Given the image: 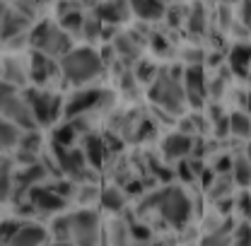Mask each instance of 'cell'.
Instances as JSON below:
<instances>
[{"mask_svg": "<svg viewBox=\"0 0 251 246\" xmlns=\"http://www.w3.org/2000/svg\"><path fill=\"white\" fill-rule=\"evenodd\" d=\"M244 154H247V157L251 159V138L247 140V145H244Z\"/></svg>", "mask_w": 251, "mask_h": 246, "instance_id": "37", "label": "cell"}, {"mask_svg": "<svg viewBox=\"0 0 251 246\" xmlns=\"http://www.w3.org/2000/svg\"><path fill=\"white\" fill-rule=\"evenodd\" d=\"M215 2H218V5H229V7H237L242 0H215Z\"/></svg>", "mask_w": 251, "mask_h": 246, "instance_id": "36", "label": "cell"}, {"mask_svg": "<svg viewBox=\"0 0 251 246\" xmlns=\"http://www.w3.org/2000/svg\"><path fill=\"white\" fill-rule=\"evenodd\" d=\"M237 7H239V20H242L251 31V0H242Z\"/></svg>", "mask_w": 251, "mask_h": 246, "instance_id": "35", "label": "cell"}, {"mask_svg": "<svg viewBox=\"0 0 251 246\" xmlns=\"http://www.w3.org/2000/svg\"><path fill=\"white\" fill-rule=\"evenodd\" d=\"M247 111L251 114V87L247 90Z\"/></svg>", "mask_w": 251, "mask_h": 246, "instance_id": "38", "label": "cell"}, {"mask_svg": "<svg viewBox=\"0 0 251 246\" xmlns=\"http://www.w3.org/2000/svg\"><path fill=\"white\" fill-rule=\"evenodd\" d=\"M184 92L191 111L208 106V70L205 65H184Z\"/></svg>", "mask_w": 251, "mask_h": 246, "instance_id": "7", "label": "cell"}, {"mask_svg": "<svg viewBox=\"0 0 251 246\" xmlns=\"http://www.w3.org/2000/svg\"><path fill=\"white\" fill-rule=\"evenodd\" d=\"M80 148H82V152L87 157V162L92 164V169H101L104 162L111 157V154H109V145H106V138H104V133H99V130L85 133V135L80 138Z\"/></svg>", "mask_w": 251, "mask_h": 246, "instance_id": "17", "label": "cell"}, {"mask_svg": "<svg viewBox=\"0 0 251 246\" xmlns=\"http://www.w3.org/2000/svg\"><path fill=\"white\" fill-rule=\"evenodd\" d=\"M229 138H251V114L247 109H229Z\"/></svg>", "mask_w": 251, "mask_h": 246, "instance_id": "23", "label": "cell"}, {"mask_svg": "<svg viewBox=\"0 0 251 246\" xmlns=\"http://www.w3.org/2000/svg\"><path fill=\"white\" fill-rule=\"evenodd\" d=\"M148 101L174 116H184L188 111L186 92H184V65H162L157 77L145 87Z\"/></svg>", "mask_w": 251, "mask_h": 246, "instance_id": "2", "label": "cell"}, {"mask_svg": "<svg viewBox=\"0 0 251 246\" xmlns=\"http://www.w3.org/2000/svg\"><path fill=\"white\" fill-rule=\"evenodd\" d=\"M31 51H22V53H12L5 51L2 56V82L12 85L17 90H27L31 87Z\"/></svg>", "mask_w": 251, "mask_h": 246, "instance_id": "9", "label": "cell"}, {"mask_svg": "<svg viewBox=\"0 0 251 246\" xmlns=\"http://www.w3.org/2000/svg\"><path fill=\"white\" fill-rule=\"evenodd\" d=\"M31 85L34 87H49V90H56L58 82L65 85L63 80V70H61V61L58 58H51L41 51H31Z\"/></svg>", "mask_w": 251, "mask_h": 246, "instance_id": "8", "label": "cell"}, {"mask_svg": "<svg viewBox=\"0 0 251 246\" xmlns=\"http://www.w3.org/2000/svg\"><path fill=\"white\" fill-rule=\"evenodd\" d=\"M159 68H162V65H159L155 58H150V56H143L140 61L133 65V73H135L138 82L143 85V90H145V87H148V85H150V82H152V80L157 77Z\"/></svg>", "mask_w": 251, "mask_h": 246, "instance_id": "28", "label": "cell"}, {"mask_svg": "<svg viewBox=\"0 0 251 246\" xmlns=\"http://www.w3.org/2000/svg\"><path fill=\"white\" fill-rule=\"evenodd\" d=\"M29 39L31 51H41V53H46L51 58H58V61L75 49V36L63 29L58 25V20H49V17L36 20L31 25Z\"/></svg>", "mask_w": 251, "mask_h": 246, "instance_id": "4", "label": "cell"}, {"mask_svg": "<svg viewBox=\"0 0 251 246\" xmlns=\"http://www.w3.org/2000/svg\"><path fill=\"white\" fill-rule=\"evenodd\" d=\"M51 246H77L75 242H53Z\"/></svg>", "mask_w": 251, "mask_h": 246, "instance_id": "39", "label": "cell"}, {"mask_svg": "<svg viewBox=\"0 0 251 246\" xmlns=\"http://www.w3.org/2000/svg\"><path fill=\"white\" fill-rule=\"evenodd\" d=\"M25 224V220L22 217H10V220H5L2 222V244L7 246L10 244V239L20 232V227Z\"/></svg>", "mask_w": 251, "mask_h": 246, "instance_id": "32", "label": "cell"}, {"mask_svg": "<svg viewBox=\"0 0 251 246\" xmlns=\"http://www.w3.org/2000/svg\"><path fill=\"white\" fill-rule=\"evenodd\" d=\"M94 12L99 15V20L104 25H111V27H124L133 20L130 0H99Z\"/></svg>", "mask_w": 251, "mask_h": 246, "instance_id": "16", "label": "cell"}, {"mask_svg": "<svg viewBox=\"0 0 251 246\" xmlns=\"http://www.w3.org/2000/svg\"><path fill=\"white\" fill-rule=\"evenodd\" d=\"M239 210H242L244 220L251 224V193L249 191H244V193H242V198H239Z\"/></svg>", "mask_w": 251, "mask_h": 246, "instance_id": "34", "label": "cell"}, {"mask_svg": "<svg viewBox=\"0 0 251 246\" xmlns=\"http://www.w3.org/2000/svg\"><path fill=\"white\" fill-rule=\"evenodd\" d=\"M51 239V232L49 227L39 224V222H27L20 227V232L10 239L7 246H46V242Z\"/></svg>", "mask_w": 251, "mask_h": 246, "instance_id": "18", "label": "cell"}, {"mask_svg": "<svg viewBox=\"0 0 251 246\" xmlns=\"http://www.w3.org/2000/svg\"><path fill=\"white\" fill-rule=\"evenodd\" d=\"M61 70L65 85L75 90V87L94 85L106 73V63H104L97 46H90V44L77 46L75 44V49L61 58Z\"/></svg>", "mask_w": 251, "mask_h": 246, "instance_id": "3", "label": "cell"}, {"mask_svg": "<svg viewBox=\"0 0 251 246\" xmlns=\"http://www.w3.org/2000/svg\"><path fill=\"white\" fill-rule=\"evenodd\" d=\"M232 176H234L237 186H242V188L251 186V159L244 154V150L232 157Z\"/></svg>", "mask_w": 251, "mask_h": 246, "instance_id": "27", "label": "cell"}, {"mask_svg": "<svg viewBox=\"0 0 251 246\" xmlns=\"http://www.w3.org/2000/svg\"><path fill=\"white\" fill-rule=\"evenodd\" d=\"M213 27V12L208 10L205 0H191L188 2V15H186V25H184V31L188 36L203 41L208 36V31Z\"/></svg>", "mask_w": 251, "mask_h": 246, "instance_id": "13", "label": "cell"}, {"mask_svg": "<svg viewBox=\"0 0 251 246\" xmlns=\"http://www.w3.org/2000/svg\"><path fill=\"white\" fill-rule=\"evenodd\" d=\"M49 143L65 145V148H73V145H77V143H80V133H77L75 123L68 121V119L58 121L56 125H53V128H51V140H49Z\"/></svg>", "mask_w": 251, "mask_h": 246, "instance_id": "24", "label": "cell"}, {"mask_svg": "<svg viewBox=\"0 0 251 246\" xmlns=\"http://www.w3.org/2000/svg\"><path fill=\"white\" fill-rule=\"evenodd\" d=\"M164 2H188V0H164Z\"/></svg>", "mask_w": 251, "mask_h": 246, "instance_id": "41", "label": "cell"}, {"mask_svg": "<svg viewBox=\"0 0 251 246\" xmlns=\"http://www.w3.org/2000/svg\"><path fill=\"white\" fill-rule=\"evenodd\" d=\"M25 133H27V130L20 128L17 123L2 119V128H0V145H2V150L7 154L20 150V145H22V140H25Z\"/></svg>", "mask_w": 251, "mask_h": 246, "instance_id": "22", "label": "cell"}, {"mask_svg": "<svg viewBox=\"0 0 251 246\" xmlns=\"http://www.w3.org/2000/svg\"><path fill=\"white\" fill-rule=\"evenodd\" d=\"M0 111H2V119L17 123V125L25 128V130H36V128H39V121H36V116H34V109H31L25 90H17V87L2 82Z\"/></svg>", "mask_w": 251, "mask_h": 246, "instance_id": "6", "label": "cell"}, {"mask_svg": "<svg viewBox=\"0 0 251 246\" xmlns=\"http://www.w3.org/2000/svg\"><path fill=\"white\" fill-rule=\"evenodd\" d=\"M29 99L34 116L39 121V128H53L58 121H63V106H65V94L49 87H27L25 90Z\"/></svg>", "mask_w": 251, "mask_h": 246, "instance_id": "5", "label": "cell"}, {"mask_svg": "<svg viewBox=\"0 0 251 246\" xmlns=\"http://www.w3.org/2000/svg\"><path fill=\"white\" fill-rule=\"evenodd\" d=\"M34 22H36V20L27 17V15H25L22 10H17L10 0H5V5H2V17H0V34H2V41H7V39H12V36H17V34L29 31Z\"/></svg>", "mask_w": 251, "mask_h": 246, "instance_id": "15", "label": "cell"}, {"mask_svg": "<svg viewBox=\"0 0 251 246\" xmlns=\"http://www.w3.org/2000/svg\"><path fill=\"white\" fill-rule=\"evenodd\" d=\"M36 2H39V5L44 7V5H51V2H56V0H36Z\"/></svg>", "mask_w": 251, "mask_h": 246, "instance_id": "40", "label": "cell"}, {"mask_svg": "<svg viewBox=\"0 0 251 246\" xmlns=\"http://www.w3.org/2000/svg\"><path fill=\"white\" fill-rule=\"evenodd\" d=\"M101 34H104V22L99 20V15H97L94 10H90L87 17H85L80 39H82L85 44H90V46H97V44H101Z\"/></svg>", "mask_w": 251, "mask_h": 246, "instance_id": "26", "label": "cell"}, {"mask_svg": "<svg viewBox=\"0 0 251 246\" xmlns=\"http://www.w3.org/2000/svg\"><path fill=\"white\" fill-rule=\"evenodd\" d=\"M130 7H133L135 22H145V25L162 22L164 12H167V2L164 0H130Z\"/></svg>", "mask_w": 251, "mask_h": 246, "instance_id": "19", "label": "cell"}, {"mask_svg": "<svg viewBox=\"0 0 251 246\" xmlns=\"http://www.w3.org/2000/svg\"><path fill=\"white\" fill-rule=\"evenodd\" d=\"M193 145H196V135H188L179 128H172L159 140V154H162V159L176 164L179 159H184L193 152Z\"/></svg>", "mask_w": 251, "mask_h": 246, "instance_id": "11", "label": "cell"}, {"mask_svg": "<svg viewBox=\"0 0 251 246\" xmlns=\"http://www.w3.org/2000/svg\"><path fill=\"white\" fill-rule=\"evenodd\" d=\"M234 242V222L227 217L218 229L205 232V237L201 239V246H232Z\"/></svg>", "mask_w": 251, "mask_h": 246, "instance_id": "25", "label": "cell"}, {"mask_svg": "<svg viewBox=\"0 0 251 246\" xmlns=\"http://www.w3.org/2000/svg\"><path fill=\"white\" fill-rule=\"evenodd\" d=\"M51 239L53 242H73V227H70V215H56L49 224Z\"/></svg>", "mask_w": 251, "mask_h": 246, "instance_id": "29", "label": "cell"}, {"mask_svg": "<svg viewBox=\"0 0 251 246\" xmlns=\"http://www.w3.org/2000/svg\"><path fill=\"white\" fill-rule=\"evenodd\" d=\"M27 198L31 200V205L36 208V213H44V215H58V213H63L68 208V200L51 184L31 186L27 191Z\"/></svg>", "mask_w": 251, "mask_h": 246, "instance_id": "12", "label": "cell"}, {"mask_svg": "<svg viewBox=\"0 0 251 246\" xmlns=\"http://www.w3.org/2000/svg\"><path fill=\"white\" fill-rule=\"evenodd\" d=\"M99 196H101V188L94 184V181L77 184V193H75V198H77V203H80L82 208H90V203H94Z\"/></svg>", "mask_w": 251, "mask_h": 246, "instance_id": "30", "label": "cell"}, {"mask_svg": "<svg viewBox=\"0 0 251 246\" xmlns=\"http://www.w3.org/2000/svg\"><path fill=\"white\" fill-rule=\"evenodd\" d=\"M99 203L104 210L109 213H124L126 210V203H128V193L124 191V186L119 184H109L101 188V196H99Z\"/></svg>", "mask_w": 251, "mask_h": 246, "instance_id": "20", "label": "cell"}, {"mask_svg": "<svg viewBox=\"0 0 251 246\" xmlns=\"http://www.w3.org/2000/svg\"><path fill=\"white\" fill-rule=\"evenodd\" d=\"M73 242L77 246H97L99 244V215L90 208H80L70 213Z\"/></svg>", "mask_w": 251, "mask_h": 246, "instance_id": "10", "label": "cell"}, {"mask_svg": "<svg viewBox=\"0 0 251 246\" xmlns=\"http://www.w3.org/2000/svg\"><path fill=\"white\" fill-rule=\"evenodd\" d=\"M225 65L232 70V75L237 80H249L251 77V41L242 39L229 44L227 56H225Z\"/></svg>", "mask_w": 251, "mask_h": 246, "instance_id": "14", "label": "cell"}, {"mask_svg": "<svg viewBox=\"0 0 251 246\" xmlns=\"http://www.w3.org/2000/svg\"><path fill=\"white\" fill-rule=\"evenodd\" d=\"M145 213H157L169 227L181 229V227H186V222L191 220L193 200H191V196L181 186L164 184L157 191H148L145 196H140L138 215H145Z\"/></svg>", "mask_w": 251, "mask_h": 246, "instance_id": "1", "label": "cell"}, {"mask_svg": "<svg viewBox=\"0 0 251 246\" xmlns=\"http://www.w3.org/2000/svg\"><path fill=\"white\" fill-rule=\"evenodd\" d=\"M128 229H130V237L135 242H150L152 239V229L148 224H143V222H130Z\"/></svg>", "mask_w": 251, "mask_h": 246, "instance_id": "33", "label": "cell"}, {"mask_svg": "<svg viewBox=\"0 0 251 246\" xmlns=\"http://www.w3.org/2000/svg\"><path fill=\"white\" fill-rule=\"evenodd\" d=\"M234 186H237V181H234L232 172L229 174H215V179L205 186V196H208V200L220 203V200H225V198L232 196Z\"/></svg>", "mask_w": 251, "mask_h": 246, "instance_id": "21", "label": "cell"}, {"mask_svg": "<svg viewBox=\"0 0 251 246\" xmlns=\"http://www.w3.org/2000/svg\"><path fill=\"white\" fill-rule=\"evenodd\" d=\"M128 239H133L128 224L114 222V224H111V246H128Z\"/></svg>", "mask_w": 251, "mask_h": 246, "instance_id": "31", "label": "cell"}]
</instances>
